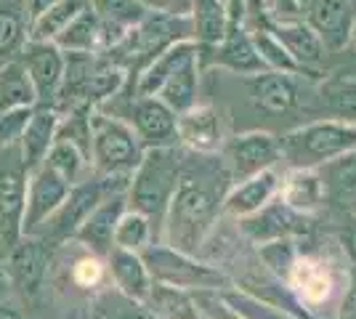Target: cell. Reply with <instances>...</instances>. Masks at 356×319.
<instances>
[{
  "label": "cell",
  "instance_id": "1",
  "mask_svg": "<svg viewBox=\"0 0 356 319\" xmlns=\"http://www.w3.org/2000/svg\"><path fill=\"white\" fill-rule=\"evenodd\" d=\"M229 183L232 176L223 157H216V152H184L176 192L163 221L165 245L197 256L218 224Z\"/></svg>",
  "mask_w": 356,
  "mask_h": 319
},
{
  "label": "cell",
  "instance_id": "2",
  "mask_svg": "<svg viewBox=\"0 0 356 319\" xmlns=\"http://www.w3.org/2000/svg\"><path fill=\"white\" fill-rule=\"evenodd\" d=\"M64 80L54 99V109L64 115L74 106H102L106 99L122 91L128 72L106 54H80L64 51Z\"/></svg>",
  "mask_w": 356,
  "mask_h": 319
},
{
  "label": "cell",
  "instance_id": "3",
  "mask_svg": "<svg viewBox=\"0 0 356 319\" xmlns=\"http://www.w3.org/2000/svg\"><path fill=\"white\" fill-rule=\"evenodd\" d=\"M181 157H184V149H178V144L144 149V157L134 170L128 192H125L128 208L144 213L157 234L163 231L165 213H168L170 197L176 192Z\"/></svg>",
  "mask_w": 356,
  "mask_h": 319
},
{
  "label": "cell",
  "instance_id": "4",
  "mask_svg": "<svg viewBox=\"0 0 356 319\" xmlns=\"http://www.w3.org/2000/svg\"><path fill=\"white\" fill-rule=\"evenodd\" d=\"M356 149V125L351 122L325 117L309 125H300L296 131L280 138V152L293 170H316L343 154Z\"/></svg>",
  "mask_w": 356,
  "mask_h": 319
},
{
  "label": "cell",
  "instance_id": "5",
  "mask_svg": "<svg viewBox=\"0 0 356 319\" xmlns=\"http://www.w3.org/2000/svg\"><path fill=\"white\" fill-rule=\"evenodd\" d=\"M131 176H99L90 170L86 179L70 186L67 197L61 199V205L51 213V218L35 234L43 237L48 245L59 247V245H70L74 231L83 227V221L90 215V211L112 192H128Z\"/></svg>",
  "mask_w": 356,
  "mask_h": 319
},
{
  "label": "cell",
  "instance_id": "6",
  "mask_svg": "<svg viewBox=\"0 0 356 319\" xmlns=\"http://www.w3.org/2000/svg\"><path fill=\"white\" fill-rule=\"evenodd\" d=\"M144 147L122 117L93 106L90 112V170L99 176H134Z\"/></svg>",
  "mask_w": 356,
  "mask_h": 319
},
{
  "label": "cell",
  "instance_id": "7",
  "mask_svg": "<svg viewBox=\"0 0 356 319\" xmlns=\"http://www.w3.org/2000/svg\"><path fill=\"white\" fill-rule=\"evenodd\" d=\"M141 259L147 263L152 282H163L181 290H223L232 285V279L218 269L197 261V256L181 253L165 243H152L141 250Z\"/></svg>",
  "mask_w": 356,
  "mask_h": 319
},
{
  "label": "cell",
  "instance_id": "8",
  "mask_svg": "<svg viewBox=\"0 0 356 319\" xmlns=\"http://www.w3.org/2000/svg\"><path fill=\"white\" fill-rule=\"evenodd\" d=\"M109 115L122 117L128 122L144 149L178 144V115L168 104H163L157 96H136V93H131V96H125L122 109H112Z\"/></svg>",
  "mask_w": 356,
  "mask_h": 319
},
{
  "label": "cell",
  "instance_id": "9",
  "mask_svg": "<svg viewBox=\"0 0 356 319\" xmlns=\"http://www.w3.org/2000/svg\"><path fill=\"white\" fill-rule=\"evenodd\" d=\"M54 261V245H48L38 234L19 237L3 256L8 285L19 290L24 298H35L45 285V277Z\"/></svg>",
  "mask_w": 356,
  "mask_h": 319
},
{
  "label": "cell",
  "instance_id": "10",
  "mask_svg": "<svg viewBox=\"0 0 356 319\" xmlns=\"http://www.w3.org/2000/svg\"><path fill=\"white\" fill-rule=\"evenodd\" d=\"M312 215L287 205L282 197H271L264 208L239 218V231L255 245L271 243V240H293L300 234H312Z\"/></svg>",
  "mask_w": 356,
  "mask_h": 319
},
{
  "label": "cell",
  "instance_id": "11",
  "mask_svg": "<svg viewBox=\"0 0 356 319\" xmlns=\"http://www.w3.org/2000/svg\"><path fill=\"white\" fill-rule=\"evenodd\" d=\"M221 152L223 163L229 167L232 183L245 181V179H250L255 173L266 170V167H277V163L282 160L280 138L266 133V131L237 133L234 138L223 141Z\"/></svg>",
  "mask_w": 356,
  "mask_h": 319
},
{
  "label": "cell",
  "instance_id": "12",
  "mask_svg": "<svg viewBox=\"0 0 356 319\" xmlns=\"http://www.w3.org/2000/svg\"><path fill=\"white\" fill-rule=\"evenodd\" d=\"M16 59L24 67L32 88H35V99H38L35 106L54 104V99L61 88V80H64V64H67L64 51L56 43L27 40Z\"/></svg>",
  "mask_w": 356,
  "mask_h": 319
},
{
  "label": "cell",
  "instance_id": "13",
  "mask_svg": "<svg viewBox=\"0 0 356 319\" xmlns=\"http://www.w3.org/2000/svg\"><path fill=\"white\" fill-rule=\"evenodd\" d=\"M239 80H242L252 106L268 117H282V115L296 112L300 106V99H303L298 75L264 69L255 75H242Z\"/></svg>",
  "mask_w": 356,
  "mask_h": 319
},
{
  "label": "cell",
  "instance_id": "14",
  "mask_svg": "<svg viewBox=\"0 0 356 319\" xmlns=\"http://www.w3.org/2000/svg\"><path fill=\"white\" fill-rule=\"evenodd\" d=\"M72 183L64 181L54 167L43 163L27 173V202H24V218H22V237L35 234L51 218V213L61 205Z\"/></svg>",
  "mask_w": 356,
  "mask_h": 319
},
{
  "label": "cell",
  "instance_id": "15",
  "mask_svg": "<svg viewBox=\"0 0 356 319\" xmlns=\"http://www.w3.org/2000/svg\"><path fill=\"white\" fill-rule=\"evenodd\" d=\"M303 19L322 38L327 54H341L351 43L356 0H309Z\"/></svg>",
  "mask_w": 356,
  "mask_h": 319
},
{
  "label": "cell",
  "instance_id": "16",
  "mask_svg": "<svg viewBox=\"0 0 356 319\" xmlns=\"http://www.w3.org/2000/svg\"><path fill=\"white\" fill-rule=\"evenodd\" d=\"M200 64H213V67H221L232 75H255V72H264L266 64L261 61L255 43H252V35L245 24H229L226 35L221 38L218 46L208 48V51H200Z\"/></svg>",
  "mask_w": 356,
  "mask_h": 319
},
{
  "label": "cell",
  "instance_id": "17",
  "mask_svg": "<svg viewBox=\"0 0 356 319\" xmlns=\"http://www.w3.org/2000/svg\"><path fill=\"white\" fill-rule=\"evenodd\" d=\"M27 202V170L22 154H14L11 163H0V240L8 250L22 237V218Z\"/></svg>",
  "mask_w": 356,
  "mask_h": 319
},
{
  "label": "cell",
  "instance_id": "18",
  "mask_svg": "<svg viewBox=\"0 0 356 319\" xmlns=\"http://www.w3.org/2000/svg\"><path fill=\"white\" fill-rule=\"evenodd\" d=\"M128 208V197L125 192H112L106 195L90 215L83 221V227L74 231L72 243H77L83 250H88L99 259H106V253L115 247V227L122 211Z\"/></svg>",
  "mask_w": 356,
  "mask_h": 319
},
{
  "label": "cell",
  "instance_id": "19",
  "mask_svg": "<svg viewBox=\"0 0 356 319\" xmlns=\"http://www.w3.org/2000/svg\"><path fill=\"white\" fill-rule=\"evenodd\" d=\"M125 35L115 24L104 22L93 8L83 6V11L67 24V30L54 40L61 51H80V54H106L109 48Z\"/></svg>",
  "mask_w": 356,
  "mask_h": 319
},
{
  "label": "cell",
  "instance_id": "20",
  "mask_svg": "<svg viewBox=\"0 0 356 319\" xmlns=\"http://www.w3.org/2000/svg\"><path fill=\"white\" fill-rule=\"evenodd\" d=\"M178 128V144L186 149L202 154L221 152L223 147V128H221V112L213 104H194L186 112L176 117Z\"/></svg>",
  "mask_w": 356,
  "mask_h": 319
},
{
  "label": "cell",
  "instance_id": "21",
  "mask_svg": "<svg viewBox=\"0 0 356 319\" xmlns=\"http://www.w3.org/2000/svg\"><path fill=\"white\" fill-rule=\"evenodd\" d=\"M271 30L277 32V38L282 40L287 54L293 56L298 69L306 77H314L319 67H325L327 61V48L322 38L306 24V19H296V22H268Z\"/></svg>",
  "mask_w": 356,
  "mask_h": 319
},
{
  "label": "cell",
  "instance_id": "22",
  "mask_svg": "<svg viewBox=\"0 0 356 319\" xmlns=\"http://www.w3.org/2000/svg\"><path fill=\"white\" fill-rule=\"evenodd\" d=\"M106 274L112 277V285L118 293H122L125 298L131 301H138L144 304L152 290V277H149V269L141 253H134V250H125V247H112L106 253Z\"/></svg>",
  "mask_w": 356,
  "mask_h": 319
},
{
  "label": "cell",
  "instance_id": "23",
  "mask_svg": "<svg viewBox=\"0 0 356 319\" xmlns=\"http://www.w3.org/2000/svg\"><path fill=\"white\" fill-rule=\"evenodd\" d=\"M192 56H200V43L194 38H181L176 43H170L134 77V93L136 96H154L163 88L165 80Z\"/></svg>",
  "mask_w": 356,
  "mask_h": 319
},
{
  "label": "cell",
  "instance_id": "24",
  "mask_svg": "<svg viewBox=\"0 0 356 319\" xmlns=\"http://www.w3.org/2000/svg\"><path fill=\"white\" fill-rule=\"evenodd\" d=\"M280 186H282V181H280L277 167H266V170L255 173L250 179H245V181L234 183L226 192V197H223V213H229L234 218L250 215L258 208H264L271 197H277Z\"/></svg>",
  "mask_w": 356,
  "mask_h": 319
},
{
  "label": "cell",
  "instance_id": "25",
  "mask_svg": "<svg viewBox=\"0 0 356 319\" xmlns=\"http://www.w3.org/2000/svg\"><path fill=\"white\" fill-rule=\"evenodd\" d=\"M56 125H59V112L54 106H35L32 109L30 120H27L22 138H19V154H22V165L27 173L43 165L45 154L56 138Z\"/></svg>",
  "mask_w": 356,
  "mask_h": 319
},
{
  "label": "cell",
  "instance_id": "26",
  "mask_svg": "<svg viewBox=\"0 0 356 319\" xmlns=\"http://www.w3.org/2000/svg\"><path fill=\"white\" fill-rule=\"evenodd\" d=\"M200 72H202V64L200 56L186 59L178 67L173 75L163 83V88L154 93L163 104H168L176 115L186 112L189 106L197 104V93H200Z\"/></svg>",
  "mask_w": 356,
  "mask_h": 319
},
{
  "label": "cell",
  "instance_id": "27",
  "mask_svg": "<svg viewBox=\"0 0 356 319\" xmlns=\"http://www.w3.org/2000/svg\"><path fill=\"white\" fill-rule=\"evenodd\" d=\"M27 0H0V67L19 56L27 43Z\"/></svg>",
  "mask_w": 356,
  "mask_h": 319
},
{
  "label": "cell",
  "instance_id": "28",
  "mask_svg": "<svg viewBox=\"0 0 356 319\" xmlns=\"http://www.w3.org/2000/svg\"><path fill=\"white\" fill-rule=\"evenodd\" d=\"M192 35L200 43V51L218 46L229 30V8L226 0H192Z\"/></svg>",
  "mask_w": 356,
  "mask_h": 319
},
{
  "label": "cell",
  "instance_id": "29",
  "mask_svg": "<svg viewBox=\"0 0 356 319\" xmlns=\"http://www.w3.org/2000/svg\"><path fill=\"white\" fill-rule=\"evenodd\" d=\"M144 306L152 314L163 319H205L194 304L192 290L170 288L163 282H152V290H149Z\"/></svg>",
  "mask_w": 356,
  "mask_h": 319
},
{
  "label": "cell",
  "instance_id": "30",
  "mask_svg": "<svg viewBox=\"0 0 356 319\" xmlns=\"http://www.w3.org/2000/svg\"><path fill=\"white\" fill-rule=\"evenodd\" d=\"M83 6H86L83 0H59L51 8L40 11L38 16H32L30 27H27V40L54 43L61 32L67 30V24L83 11Z\"/></svg>",
  "mask_w": 356,
  "mask_h": 319
},
{
  "label": "cell",
  "instance_id": "31",
  "mask_svg": "<svg viewBox=\"0 0 356 319\" xmlns=\"http://www.w3.org/2000/svg\"><path fill=\"white\" fill-rule=\"evenodd\" d=\"M319 101L330 117L356 125V80L332 75L319 88Z\"/></svg>",
  "mask_w": 356,
  "mask_h": 319
},
{
  "label": "cell",
  "instance_id": "32",
  "mask_svg": "<svg viewBox=\"0 0 356 319\" xmlns=\"http://www.w3.org/2000/svg\"><path fill=\"white\" fill-rule=\"evenodd\" d=\"M35 104H38L35 88H32L30 77L24 72V67L19 64V59L0 67V112L24 109V106Z\"/></svg>",
  "mask_w": 356,
  "mask_h": 319
},
{
  "label": "cell",
  "instance_id": "33",
  "mask_svg": "<svg viewBox=\"0 0 356 319\" xmlns=\"http://www.w3.org/2000/svg\"><path fill=\"white\" fill-rule=\"evenodd\" d=\"M88 314L93 319H163L157 314H152L147 306L125 298L122 293L115 288L109 290H96L93 301H90Z\"/></svg>",
  "mask_w": 356,
  "mask_h": 319
},
{
  "label": "cell",
  "instance_id": "34",
  "mask_svg": "<svg viewBox=\"0 0 356 319\" xmlns=\"http://www.w3.org/2000/svg\"><path fill=\"white\" fill-rule=\"evenodd\" d=\"M250 35H252V43H255L258 56L266 64V69L287 72V75H303V72L298 69V64L293 61V56L287 54V48L282 46V40L277 38V32L271 30L268 19L261 22V24H255V27H250Z\"/></svg>",
  "mask_w": 356,
  "mask_h": 319
},
{
  "label": "cell",
  "instance_id": "35",
  "mask_svg": "<svg viewBox=\"0 0 356 319\" xmlns=\"http://www.w3.org/2000/svg\"><path fill=\"white\" fill-rule=\"evenodd\" d=\"M152 243H160L152 221L144 213L125 208L122 215L118 218V227H115V247H125V250L141 253Z\"/></svg>",
  "mask_w": 356,
  "mask_h": 319
},
{
  "label": "cell",
  "instance_id": "36",
  "mask_svg": "<svg viewBox=\"0 0 356 319\" xmlns=\"http://www.w3.org/2000/svg\"><path fill=\"white\" fill-rule=\"evenodd\" d=\"M43 163L48 167H54L61 179H64V181H70V183H77L80 179H86V176L90 173L88 157L80 152L74 144L61 141V138H56V141L51 144V149H48Z\"/></svg>",
  "mask_w": 356,
  "mask_h": 319
},
{
  "label": "cell",
  "instance_id": "37",
  "mask_svg": "<svg viewBox=\"0 0 356 319\" xmlns=\"http://www.w3.org/2000/svg\"><path fill=\"white\" fill-rule=\"evenodd\" d=\"M322 186H325V181H322L314 170H293V173L287 176V181H284L280 197H282L287 205L298 208V211L309 213L314 205H319V199H322Z\"/></svg>",
  "mask_w": 356,
  "mask_h": 319
},
{
  "label": "cell",
  "instance_id": "38",
  "mask_svg": "<svg viewBox=\"0 0 356 319\" xmlns=\"http://www.w3.org/2000/svg\"><path fill=\"white\" fill-rule=\"evenodd\" d=\"M218 293H221L223 301L232 306L239 317H245V319H298L296 314L284 311V309H280V306L266 304V301L255 298V295H250V293H245V290H234L232 285L218 290Z\"/></svg>",
  "mask_w": 356,
  "mask_h": 319
},
{
  "label": "cell",
  "instance_id": "39",
  "mask_svg": "<svg viewBox=\"0 0 356 319\" xmlns=\"http://www.w3.org/2000/svg\"><path fill=\"white\" fill-rule=\"evenodd\" d=\"M83 3L88 8H93L104 22L115 24L120 30L134 27L147 16V11L138 6V0H83Z\"/></svg>",
  "mask_w": 356,
  "mask_h": 319
},
{
  "label": "cell",
  "instance_id": "40",
  "mask_svg": "<svg viewBox=\"0 0 356 319\" xmlns=\"http://www.w3.org/2000/svg\"><path fill=\"white\" fill-rule=\"evenodd\" d=\"M258 247H261L264 266L274 277L287 282L296 272V245H293V240H271V243H264Z\"/></svg>",
  "mask_w": 356,
  "mask_h": 319
},
{
  "label": "cell",
  "instance_id": "41",
  "mask_svg": "<svg viewBox=\"0 0 356 319\" xmlns=\"http://www.w3.org/2000/svg\"><path fill=\"white\" fill-rule=\"evenodd\" d=\"M104 274H106L104 259H99V256H93V253H88V250H86V256H83V259L74 261L70 277H72V282L77 285V288L99 290L102 279H104Z\"/></svg>",
  "mask_w": 356,
  "mask_h": 319
},
{
  "label": "cell",
  "instance_id": "42",
  "mask_svg": "<svg viewBox=\"0 0 356 319\" xmlns=\"http://www.w3.org/2000/svg\"><path fill=\"white\" fill-rule=\"evenodd\" d=\"M35 106H24V109H11V112H0V152H8L19 147L22 131L30 120Z\"/></svg>",
  "mask_w": 356,
  "mask_h": 319
},
{
  "label": "cell",
  "instance_id": "43",
  "mask_svg": "<svg viewBox=\"0 0 356 319\" xmlns=\"http://www.w3.org/2000/svg\"><path fill=\"white\" fill-rule=\"evenodd\" d=\"M138 6L147 14H165V16L192 14V0H138Z\"/></svg>",
  "mask_w": 356,
  "mask_h": 319
},
{
  "label": "cell",
  "instance_id": "44",
  "mask_svg": "<svg viewBox=\"0 0 356 319\" xmlns=\"http://www.w3.org/2000/svg\"><path fill=\"white\" fill-rule=\"evenodd\" d=\"M338 319H356V266L348 272V285L338 304Z\"/></svg>",
  "mask_w": 356,
  "mask_h": 319
},
{
  "label": "cell",
  "instance_id": "45",
  "mask_svg": "<svg viewBox=\"0 0 356 319\" xmlns=\"http://www.w3.org/2000/svg\"><path fill=\"white\" fill-rule=\"evenodd\" d=\"M341 245L343 250H346V256H348V261L356 266V215H351V221L341 231Z\"/></svg>",
  "mask_w": 356,
  "mask_h": 319
},
{
  "label": "cell",
  "instance_id": "46",
  "mask_svg": "<svg viewBox=\"0 0 356 319\" xmlns=\"http://www.w3.org/2000/svg\"><path fill=\"white\" fill-rule=\"evenodd\" d=\"M348 69L343 67V69H338L335 75H341V77H351V80H356V40H351L348 43Z\"/></svg>",
  "mask_w": 356,
  "mask_h": 319
},
{
  "label": "cell",
  "instance_id": "47",
  "mask_svg": "<svg viewBox=\"0 0 356 319\" xmlns=\"http://www.w3.org/2000/svg\"><path fill=\"white\" fill-rule=\"evenodd\" d=\"M0 319H22V314L11 306H0Z\"/></svg>",
  "mask_w": 356,
  "mask_h": 319
},
{
  "label": "cell",
  "instance_id": "48",
  "mask_svg": "<svg viewBox=\"0 0 356 319\" xmlns=\"http://www.w3.org/2000/svg\"><path fill=\"white\" fill-rule=\"evenodd\" d=\"M346 192H348V211H351V215H356V186L346 189Z\"/></svg>",
  "mask_w": 356,
  "mask_h": 319
},
{
  "label": "cell",
  "instance_id": "49",
  "mask_svg": "<svg viewBox=\"0 0 356 319\" xmlns=\"http://www.w3.org/2000/svg\"><path fill=\"white\" fill-rule=\"evenodd\" d=\"M3 256H6V247H3V240H0V266H3Z\"/></svg>",
  "mask_w": 356,
  "mask_h": 319
},
{
  "label": "cell",
  "instance_id": "50",
  "mask_svg": "<svg viewBox=\"0 0 356 319\" xmlns=\"http://www.w3.org/2000/svg\"><path fill=\"white\" fill-rule=\"evenodd\" d=\"M351 40H356V19H354V24H351Z\"/></svg>",
  "mask_w": 356,
  "mask_h": 319
},
{
  "label": "cell",
  "instance_id": "51",
  "mask_svg": "<svg viewBox=\"0 0 356 319\" xmlns=\"http://www.w3.org/2000/svg\"><path fill=\"white\" fill-rule=\"evenodd\" d=\"M298 3H300V8L306 11V6H309V0H298Z\"/></svg>",
  "mask_w": 356,
  "mask_h": 319
},
{
  "label": "cell",
  "instance_id": "52",
  "mask_svg": "<svg viewBox=\"0 0 356 319\" xmlns=\"http://www.w3.org/2000/svg\"><path fill=\"white\" fill-rule=\"evenodd\" d=\"M83 319H93V317H90V314H88V311H86V314H83Z\"/></svg>",
  "mask_w": 356,
  "mask_h": 319
}]
</instances>
